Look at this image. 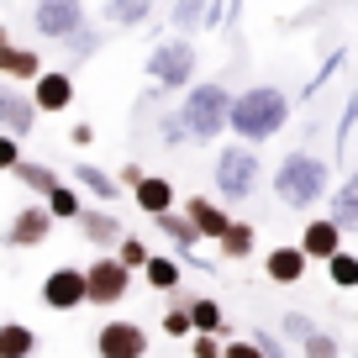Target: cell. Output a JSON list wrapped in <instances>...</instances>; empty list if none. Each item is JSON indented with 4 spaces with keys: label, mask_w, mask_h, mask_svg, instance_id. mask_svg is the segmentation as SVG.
I'll return each instance as SVG.
<instances>
[{
    "label": "cell",
    "mask_w": 358,
    "mask_h": 358,
    "mask_svg": "<svg viewBox=\"0 0 358 358\" xmlns=\"http://www.w3.org/2000/svg\"><path fill=\"white\" fill-rule=\"evenodd\" d=\"M290 122V95L280 85H253V90H232L227 106V132L248 148H264L268 137H280Z\"/></svg>",
    "instance_id": "obj_1"
},
{
    "label": "cell",
    "mask_w": 358,
    "mask_h": 358,
    "mask_svg": "<svg viewBox=\"0 0 358 358\" xmlns=\"http://www.w3.org/2000/svg\"><path fill=\"white\" fill-rule=\"evenodd\" d=\"M268 179H274V195H280L285 211H311V206H322L327 190H332V169H327V158H316L311 148L285 153L280 169Z\"/></svg>",
    "instance_id": "obj_2"
},
{
    "label": "cell",
    "mask_w": 358,
    "mask_h": 358,
    "mask_svg": "<svg viewBox=\"0 0 358 358\" xmlns=\"http://www.w3.org/2000/svg\"><path fill=\"white\" fill-rule=\"evenodd\" d=\"M227 106H232V90L216 85V79H195L179 101V122L190 132V143H216L227 132Z\"/></svg>",
    "instance_id": "obj_3"
},
{
    "label": "cell",
    "mask_w": 358,
    "mask_h": 358,
    "mask_svg": "<svg viewBox=\"0 0 358 358\" xmlns=\"http://www.w3.org/2000/svg\"><path fill=\"white\" fill-rule=\"evenodd\" d=\"M258 174H264L258 148H248V143L216 148V201H222V206L253 201V195H258Z\"/></svg>",
    "instance_id": "obj_4"
},
{
    "label": "cell",
    "mask_w": 358,
    "mask_h": 358,
    "mask_svg": "<svg viewBox=\"0 0 358 358\" xmlns=\"http://www.w3.org/2000/svg\"><path fill=\"white\" fill-rule=\"evenodd\" d=\"M195 64H201V53H195L190 37H164V43L148 53V79H153V95H174V90H190L195 85Z\"/></svg>",
    "instance_id": "obj_5"
},
{
    "label": "cell",
    "mask_w": 358,
    "mask_h": 358,
    "mask_svg": "<svg viewBox=\"0 0 358 358\" xmlns=\"http://www.w3.org/2000/svg\"><path fill=\"white\" fill-rule=\"evenodd\" d=\"M127 290H132V268L122 264V258H90L85 268V306H116L127 301Z\"/></svg>",
    "instance_id": "obj_6"
},
{
    "label": "cell",
    "mask_w": 358,
    "mask_h": 358,
    "mask_svg": "<svg viewBox=\"0 0 358 358\" xmlns=\"http://www.w3.org/2000/svg\"><path fill=\"white\" fill-rule=\"evenodd\" d=\"M85 27V0H37L32 6V32L43 43H69Z\"/></svg>",
    "instance_id": "obj_7"
},
{
    "label": "cell",
    "mask_w": 358,
    "mask_h": 358,
    "mask_svg": "<svg viewBox=\"0 0 358 358\" xmlns=\"http://www.w3.org/2000/svg\"><path fill=\"white\" fill-rule=\"evenodd\" d=\"M37 301H43L48 311H58V316L79 311V306H85V268H74V264L48 268L43 285H37Z\"/></svg>",
    "instance_id": "obj_8"
},
{
    "label": "cell",
    "mask_w": 358,
    "mask_h": 358,
    "mask_svg": "<svg viewBox=\"0 0 358 358\" xmlns=\"http://www.w3.org/2000/svg\"><path fill=\"white\" fill-rule=\"evenodd\" d=\"M27 95H32L37 116H64L79 90H74V74H69V69H43V74L27 85Z\"/></svg>",
    "instance_id": "obj_9"
},
{
    "label": "cell",
    "mask_w": 358,
    "mask_h": 358,
    "mask_svg": "<svg viewBox=\"0 0 358 358\" xmlns=\"http://www.w3.org/2000/svg\"><path fill=\"white\" fill-rule=\"evenodd\" d=\"M95 358H148V332L137 322H106L95 332Z\"/></svg>",
    "instance_id": "obj_10"
},
{
    "label": "cell",
    "mask_w": 358,
    "mask_h": 358,
    "mask_svg": "<svg viewBox=\"0 0 358 358\" xmlns=\"http://www.w3.org/2000/svg\"><path fill=\"white\" fill-rule=\"evenodd\" d=\"M0 132H11V137H32L37 132V106L32 95H27L22 85H0Z\"/></svg>",
    "instance_id": "obj_11"
},
{
    "label": "cell",
    "mask_w": 358,
    "mask_h": 358,
    "mask_svg": "<svg viewBox=\"0 0 358 358\" xmlns=\"http://www.w3.org/2000/svg\"><path fill=\"white\" fill-rule=\"evenodd\" d=\"M53 227H58V222L48 216L43 201H37V206H22V211L11 216V227H6V248H43Z\"/></svg>",
    "instance_id": "obj_12"
},
{
    "label": "cell",
    "mask_w": 358,
    "mask_h": 358,
    "mask_svg": "<svg viewBox=\"0 0 358 358\" xmlns=\"http://www.w3.org/2000/svg\"><path fill=\"white\" fill-rule=\"evenodd\" d=\"M74 227H79V237H85L90 248H101V253H111V248L122 243V232H127V227H122V216H116L111 206H95V211L85 206Z\"/></svg>",
    "instance_id": "obj_13"
},
{
    "label": "cell",
    "mask_w": 358,
    "mask_h": 358,
    "mask_svg": "<svg viewBox=\"0 0 358 358\" xmlns=\"http://www.w3.org/2000/svg\"><path fill=\"white\" fill-rule=\"evenodd\" d=\"M0 74L11 79V85H32V79L43 74V53H37V48H16L11 32H6V22H0Z\"/></svg>",
    "instance_id": "obj_14"
},
{
    "label": "cell",
    "mask_w": 358,
    "mask_h": 358,
    "mask_svg": "<svg viewBox=\"0 0 358 358\" xmlns=\"http://www.w3.org/2000/svg\"><path fill=\"white\" fill-rule=\"evenodd\" d=\"M179 211L190 216V227L201 232V243H216V237L232 227V216H227V206L222 201H211V195H190V201L179 206Z\"/></svg>",
    "instance_id": "obj_15"
},
{
    "label": "cell",
    "mask_w": 358,
    "mask_h": 358,
    "mask_svg": "<svg viewBox=\"0 0 358 358\" xmlns=\"http://www.w3.org/2000/svg\"><path fill=\"white\" fill-rule=\"evenodd\" d=\"M295 248H301L306 258H322V264H327V258L343 248V227H337L332 216H311V222L301 227V243H295Z\"/></svg>",
    "instance_id": "obj_16"
},
{
    "label": "cell",
    "mask_w": 358,
    "mask_h": 358,
    "mask_svg": "<svg viewBox=\"0 0 358 358\" xmlns=\"http://www.w3.org/2000/svg\"><path fill=\"white\" fill-rule=\"evenodd\" d=\"M153 227H158V232H164V237H169V243H174L185 258H195V248H201V232L190 227V216H185V211H174V206H169L164 216H153ZM195 264H201V268H211L216 258H195Z\"/></svg>",
    "instance_id": "obj_17"
},
{
    "label": "cell",
    "mask_w": 358,
    "mask_h": 358,
    "mask_svg": "<svg viewBox=\"0 0 358 358\" xmlns=\"http://www.w3.org/2000/svg\"><path fill=\"white\" fill-rule=\"evenodd\" d=\"M306 264H311V258H306L295 243H280V248H268V253H264L268 285H301L306 280Z\"/></svg>",
    "instance_id": "obj_18"
},
{
    "label": "cell",
    "mask_w": 358,
    "mask_h": 358,
    "mask_svg": "<svg viewBox=\"0 0 358 358\" xmlns=\"http://www.w3.org/2000/svg\"><path fill=\"white\" fill-rule=\"evenodd\" d=\"M132 206L143 216H164L169 206H174V179H169V174H143L132 185Z\"/></svg>",
    "instance_id": "obj_19"
},
{
    "label": "cell",
    "mask_w": 358,
    "mask_h": 358,
    "mask_svg": "<svg viewBox=\"0 0 358 358\" xmlns=\"http://www.w3.org/2000/svg\"><path fill=\"white\" fill-rule=\"evenodd\" d=\"M74 185H79V195H95L101 206H111L116 195H122L116 174H111V169H101V164H90V158H79V164H74Z\"/></svg>",
    "instance_id": "obj_20"
},
{
    "label": "cell",
    "mask_w": 358,
    "mask_h": 358,
    "mask_svg": "<svg viewBox=\"0 0 358 358\" xmlns=\"http://www.w3.org/2000/svg\"><path fill=\"white\" fill-rule=\"evenodd\" d=\"M253 248H258V227L243 222V216H232V227L216 237V253L232 258V264H237V258H253Z\"/></svg>",
    "instance_id": "obj_21"
},
{
    "label": "cell",
    "mask_w": 358,
    "mask_h": 358,
    "mask_svg": "<svg viewBox=\"0 0 358 358\" xmlns=\"http://www.w3.org/2000/svg\"><path fill=\"white\" fill-rule=\"evenodd\" d=\"M143 280H148V290L174 295V290H179V280H185V264H179V258H164V253H148Z\"/></svg>",
    "instance_id": "obj_22"
},
{
    "label": "cell",
    "mask_w": 358,
    "mask_h": 358,
    "mask_svg": "<svg viewBox=\"0 0 358 358\" xmlns=\"http://www.w3.org/2000/svg\"><path fill=\"white\" fill-rule=\"evenodd\" d=\"M332 222L343 227V232H358V169L332 190Z\"/></svg>",
    "instance_id": "obj_23"
},
{
    "label": "cell",
    "mask_w": 358,
    "mask_h": 358,
    "mask_svg": "<svg viewBox=\"0 0 358 358\" xmlns=\"http://www.w3.org/2000/svg\"><path fill=\"white\" fill-rule=\"evenodd\" d=\"M185 306H190V327L195 332H211V337L227 332V311L211 301V295H185Z\"/></svg>",
    "instance_id": "obj_24"
},
{
    "label": "cell",
    "mask_w": 358,
    "mask_h": 358,
    "mask_svg": "<svg viewBox=\"0 0 358 358\" xmlns=\"http://www.w3.org/2000/svg\"><path fill=\"white\" fill-rule=\"evenodd\" d=\"M11 174L22 179V185H27V190L37 195V201H48V195H53L58 185H64V179H58V174H53V169H48V164H37V158H22V164H16Z\"/></svg>",
    "instance_id": "obj_25"
},
{
    "label": "cell",
    "mask_w": 358,
    "mask_h": 358,
    "mask_svg": "<svg viewBox=\"0 0 358 358\" xmlns=\"http://www.w3.org/2000/svg\"><path fill=\"white\" fill-rule=\"evenodd\" d=\"M37 353V332L27 322H0V358H32Z\"/></svg>",
    "instance_id": "obj_26"
},
{
    "label": "cell",
    "mask_w": 358,
    "mask_h": 358,
    "mask_svg": "<svg viewBox=\"0 0 358 358\" xmlns=\"http://www.w3.org/2000/svg\"><path fill=\"white\" fill-rule=\"evenodd\" d=\"M153 6H158V0H106V22L132 32V27H143L148 16H153Z\"/></svg>",
    "instance_id": "obj_27"
},
{
    "label": "cell",
    "mask_w": 358,
    "mask_h": 358,
    "mask_svg": "<svg viewBox=\"0 0 358 358\" xmlns=\"http://www.w3.org/2000/svg\"><path fill=\"white\" fill-rule=\"evenodd\" d=\"M101 48H106V27H79V32L69 37V74H74L79 64H90Z\"/></svg>",
    "instance_id": "obj_28"
},
{
    "label": "cell",
    "mask_w": 358,
    "mask_h": 358,
    "mask_svg": "<svg viewBox=\"0 0 358 358\" xmlns=\"http://www.w3.org/2000/svg\"><path fill=\"white\" fill-rule=\"evenodd\" d=\"M48 216L53 222H79V211H85V195H79V185H58L53 195H48Z\"/></svg>",
    "instance_id": "obj_29"
},
{
    "label": "cell",
    "mask_w": 358,
    "mask_h": 358,
    "mask_svg": "<svg viewBox=\"0 0 358 358\" xmlns=\"http://www.w3.org/2000/svg\"><path fill=\"white\" fill-rule=\"evenodd\" d=\"M327 280H332L337 290H358V253L337 248V253L327 258Z\"/></svg>",
    "instance_id": "obj_30"
},
{
    "label": "cell",
    "mask_w": 358,
    "mask_h": 358,
    "mask_svg": "<svg viewBox=\"0 0 358 358\" xmlns=\"http://www.w3.org/2000/svg\"><path fill=\"white\" fill-rule=\"evenodd\" d=\"M201 22H206V0H179L174 6V32L179 37H190Z\"/></svg>",
    "instance_id": "obj_31"
},
{
    "label": "cell",
    "mask_w": 358,
    "mask_h": 358,
    "mask_svg": "<svg viewBox=\"0 0 358 358\" xmlns=\"http://www.w3.org/2000/svg\"><path fill=\"white\" fill-rule=\"evenodd\" d=\"M301 358H343V343H337L332 332H322V327H316V332L301 343Z\"/></svg>",
    "instance_id": "obj_32"
},
{
    "label": "cell",
    "mask_w": 358,
    "mask_h": 358,
    "mask_svg": "<svg viewBox=\"0 0 358 358\" xmlns=\"http://www.w3.org/2000/svg\"><path fill=\"white\" fill-rule=\"evenodd\" d=\"M311 332H316V322L306 311H285L280 316V337H285V343H306Z\"/></svg>",
    "instance_id": "obj_33"
},
{
    "label": "cell",
    "mask_w": 358,
    "mask_h": 358,
    "mask_svg": "<svg viewBox=\"0 0 358 358\" xmlns=\"http://www.w3.org/2000/svg\"><path fill=\"white\" fill-rule=\"evenodd\" d=\"M158 143H164V148H185V143H190V132H185L179 111H164V116H158Z\"/></svg>",
    "instance_id": "obj_34"
},
{
    "label": "cell",
    "mask_w": 358,
    "mask_h": 358,
    "mask_svg": "<svg viewBox=\"0 0 358 358\" xmlns=\"http://www.w3.org/2000/svg\"><path fill=\"white\" fill-rule=\"evenodd\" d=\"M111 253L122 258L127 268H143V264H148V243H143V237H132V232H122V243H116Z\"/></svg>",
    "instance_id": "obj_35"
},
{
    "label": "cell",
    "mask_w": 358,
    "mask_h": 358,
    "mask_svg": "<svg viewBox=\"0 0 358 358\" xmlns=\"http://www.w3.org/2000/svg\"><path fill=\"white\" fill-rule=\"evenodd\" d=\"M190 332H195V327H190V306L174 301V306L164 311V337H190Z\"/></svg>",
    "instance_id": "obj_36"
},
{
    "label": "cell",
    "mask_w": 358,
    "mask_h": 358,
    "mask_svg": "<svg viewBox=\"0 0 358 358\" xmlns=\"http://www.w3.org/2000/svg\"><path fill=\"white\" fill-rule=\"evenodd\" d=\"M22 164V137H11V132H0V169L11 174V169Z\"/></svg>",
    "instance_id": "obj_37"
},
{
    "label": "cell",
    "mask_w": 358,
    "mask_h": 358,
    "mask_svg": "<svg viewBox=\"0 0 358 358\" xmlns=\"http://www.w3.org/2000/svg\"><path fill=\"white\" fill-rule=\"evenodd\" d=\"M190 358H222V343L211 332H190Z\"/></svg>",
    "instance_id": "obj_38"
},
{
    "label": "cell",
    "mask_w": 358,
    "mask_h": 358,
    "mask_svg": "<svg viewBox=\"0 0 358 358\" xmlns=\"http://www.w3.org/2000/svg\"><path fill=\"white\" fill-rule=\"evenodd\" d=\"M253 343H258V353H264V358H285V337H274V332H253Z\"/></svg>",
    "instance_id": "obj_39"
},
{
    "label": "cell",
    "mask_w": 358,
    "mask_h": 358,
    "mask_svg": "<svg viewBox=\"0 0 358 358\" xmlns=\"http://www.w3.org/2000/svg\"><path fill=\"white\" fill-rule=\"evenodd\" d=\"M222 358H264V353H258V343L248 337V343H222Z\"/></svg>",
    "instance_id": "obj_40"
},
{
    "label": "cell",
    "mask_w": 358,
    "mask_h": 358,
    "mask_svg": "<svg viewBox=\"0 0 358 358\" xmlns=\"http://www.w3.org/2000/svg\"><path fill=\"white\" fill-rule=\"evenodd\" d=\"M69 143H74V148H90V143H95V127H90V122H74V127H69Z\"/></svg>",
    "instance_id": "obj_41"
},
{
    "label": "cell",
    "mask_w": 358,
    "mask_h": 358,
    "mask_svg": "<svg viewBox=\"0 0 358 358\" xmlns=\"http://www.w3.org/2000/svg\"><path fill=\"white\" fill-rule=\"evenodd\" d=\"M143 174H148V169L127 164V169H116V185H122V190H132V185H137V179H143Z\"/></svg>",
    "instance_id": "obj_42"
}]
</instances>
